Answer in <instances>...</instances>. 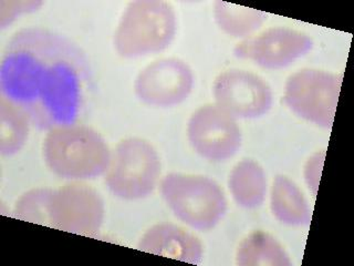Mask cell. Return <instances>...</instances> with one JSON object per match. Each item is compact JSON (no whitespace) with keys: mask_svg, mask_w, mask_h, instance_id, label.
Returning a JSON list of instances; mask_svg holds the SVG:
<instances>
[{"mask_svg":"<svg viewBox=\"0 0 354 266\" xmlns=\"http://www.w3.org/2000/svg\"><path fill=\"white\" fill-rule=\"evenodd\" d=\"M91 80L86 53L48 28H22L3 49L0 97L21 109L39 130L77 123Z\"/></svg>","mask_w":354,"mask_h":266,"instance_id":"1","label":"cell"},{"mask_svg":"<svg viewBox=\"0 0 354 266\" xmlns=\"http://www.w3.org/2000/svg\"><path fill=\"white\" fill-rule=\"evenodd\" d=\"M42 155L48 169L69 181L93 180L105 175L112 152L97 130L73 123L47 131Z\"/></svg>","mask_w":354,"mask_h":266,"instance_id":"2","label":"cell"},{"mask_svg":"<svg viewBox=\"0 0 354 266\" xmlns=\"http://www.w3.org/2000/svg\"><path fill=\"white\" fill-rule=\"evenodd\" d=\"M177 17L171 3L162 0H136L127 5L114 33L116 53L136 59L160 53L176 36Z\"/></svg>","mask_w":354,"mask_h":266,"instance_id":"3","label":"cell"},{"mask_svg":"<svg viewBox=\"0 0 354 266\" xmlns=\"http://www.w3.org/2000/svg\"><path fill=\"white\" fill-rule=\"evenodd\" d=\"M160 191L171 213L194 230H213L226 215L224 190L205 175L171 172L160 181Z\"/></svg>","mask_w":354,"mask_h":266,"instance_id":"4","label":"cell"},{"mask_svg":"<svg viewBox=\"0 0 354 266\" xmlns=\"http://www.w3.org/2000/svg\"><path fill=\"white\" fill-rule=\"evenodd\" d=\"M160 175L158 151L147 140L134 136L124 139L116 145L104 181L116 197L136 201L154 192Z\"/></svg>","mask_w":354,"mask_h":266,"instance_id":"5","label":"cell"},{"mask_svg":"<svg viewBox=\"0 0 354 266\" xmlns=\"http://www.w3.org/2000/svg\"><path fill=\"white\" fill-rule=\"evenodd\" d=\"M342 75L319 69H302L288 78L285 103L299 118L322 127L335 121Z\"/></svg>","mask_w":354,"mask_h":266,"instance_id":"6","label":"cell"},{"mask_svg":"<svg viewBox=\"0 0 354 266\" xmlns=\"http://www.w3.org/2000/svg\"><path fill=\"white\" fill-rule=\"evenodd\" d=\"M48 211L49 227L79 236H95L104 222L103 197L81 181L53 190Z\"/></svg>","mask_w":354,"mask_h":266,"instance_id":"7","label":"cell"},{"mask_svg":"<svg viewBox=\"0 0 354 266\" xmlns=\"http://www.w3.org/2000/svg\"><path fill=\"white\" fill-rule=\"evenodd\" d=\"M187 138L194 151L210 162L230 160L243 142L236 119L216 105H205L194 111L188 120Z\"/></svg>","mask_w":354,"mask_h":266,"instance_id":"8","label":"cell"},{"mask_svg":"<svg viewBox=\"0 0 354 266\" xmlns=\"http://www.w3.org/2000/svg\"><path fill=\"white\" fill-rule=\"evenodd\" d=\"M215 105L236 120L258 119L268 114L274 97L268 82L254 72L230 69L213 83Z\"/></svg>","mask_w":354,"mask_h":266,"instance_id":"9","label":"cell"},{"mask_svg":"<svg viewBox=\"0 0 354 266\" xmlns=\"http://www.w3.org/2000/svg\"><path fill=\"white\" fill-rule=\"evenodd\" d=\"M193 70L182 59L160 58L147 64L134 81V92L144 105L173 108L184 103L193 90Z\"/></svg>","mask_w":354,"mask_h":266,"instance_id":"10","label":"cell"},{"mask_svg":"<svg viewBox=\"0 0 354 266\" xmlns=\"http://www.w3.org/2000/svg\"><path fill=\"white\" fill-rule=\"evenodd\" d=\"M313 48V39L301 31L287 27L266 29L257 36L243 39L234 55L267 70H280L307 55Z\"/></svg>","mask_w":354,"mask_h":266,"instance_id":"11","label":"cell"},{"mask_svg":"<svg viewBox=\"0 0 354 266\" xmlns=\"http://www.w3.org/2000/svg\"><path fill=\"white\" fill-rule=\"evenodd\" d=\"M138 249L163 258L185 263H202L204 247L197 236L173 223H160L149 227L138 241Z\"/></svg>","mask_w":354,"mask_h":266,"instance_id":"12","label":"cell"},{"mask_svg":"<svg viewBox=\"0 0 354 266\" xmlns=\"http://www.w3.org/2000/svg\"><path fill=\"white\" fill-rule=\"evenodd\" d=\"M267 175L263 166L252 159L238 162L228 177L232 199L241 208L254 210L263 204L267 195Z\"/></svg>","mask_w":354,"mask_h":266,"instance_id":"13","label":"cell"},{"mask_svg":"<svg viewBox=\"0 0 354 266\" xmlns=\"http://www.w3.org/2000/svg\"><path fill=\"white\" fill-rule=\"evenodd\" d=\"M270 210L278 221L290 227L311 222L309 203L301 190L286 175H277L271 186Z\"/></svg>","mask_w":354,"mask_h":266,"instance_id":"14","label":"cell"},{"mask_svg":"<svg viewBox=\"0 0 354 266\" xmlns=\"http://www.w3.org/2000/svg\"><path fill=\"white\" fill-rule=\"evenodd\" d=\"M236 263L241 266H291L289 255L274 236L254 231L238 245Z\"/></svg>","mask_w":354,"mask_h":266,"instance_id":"15","label":"cell"},{"mask_svg":"<svg viewBox=\"0 0 354 266\" xmlns=\"http://www.w3.org/2000/svg\"><path fill=\"white\" fill-rule=\"evenodd\" d=\"M214 19L228 36L246 39L267 21L268 14L219 0L214 3Z\"/></svg>","mask_w":354,"mask_h":266,"instance_id":"16","label":"cell"},{"mask_svg":"<svg viewBox=\"0 0 354 266\" xmlns=\"http://www.w3.org/2000/svg\"><path fill=\"white\" fill-rule=\"evenodd\" d=\"M31 125L21 109L0 97V154L12 157L20 152L27 143Z\"/></svg>","mask_w":354,"mask_h":266,"instance_id":"17","label":"cell"},{"mask_svg":"<svg viewBox=\"0 0 354 266\" xmlns=\"http://www.w3.org/2000/svg\"><path fill=\"white\" fill-rule=\"evenodd\" d=\"M53 188H31L17 200L14 216L22 221L49 225V201Z\"/></svg>","mask_w":354,"mask_h":266,"instance_id":"18","label":"cell"},{"mask_svg":"<svg viewBox=\"0 0 354 266\" xmlns=\"http://www.w3.org/2000/svg\"><path fill=\"white\" fill-rule=\"evenodd\" d=\"M44 6L42 1H0V27L11 25L21 15L32 14Z\"/></svg>","mask_w":354,"mask_h":266,"instance_id":"19","label":"cell"},{"mask_svg":"<svg viewBox=\"0 0 354 266\" xmlns=\"http://www.w3.org/2000/svg\"><path fill=\"white\" fill-rule=\"evenodd\" d=\"M324 155L326 152L317 153L313 155V158L309 159L306 170H304V177L309 188L313 190V194L317 192L319 182H320L321 171H322V166H324Z\"/></svg>","mask_w":354,"mask_h":266,"instance_id":"20","label":"cell"}]
</instances>
